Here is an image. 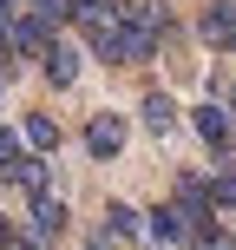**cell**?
<instances>
[{"label":"cell","instance_id":"obj_1","mask_svg":"<svg viewBox=\"0 0 236 250\" xmlns=\"http://www.w3.org/2000/svg\"><path fill=\"white\" fill-rule=\"evenodd\" d=\"M79 26H86L92 53H99V60H112V66H145V60H151L145 40H138V33H131V20H125V7H112V0L86 7V13H79Z\"/></svg>","mask_w":236,"mask_h":250},{"label":"cell","instance_id":"obj_2","mask_svg":"<svg viewBox=\"0 0 236 250\" xmlns=\"http://www.w3.org/2000/svg\"><path fill=\"white\" fill-rule=\"evenodd\" d=\"M190 125H197V138L203 145L217 151V165H236V119H230V105L223 99H210V105H197V112H190Z\"/></svg>","mask_w":236,"mask_h":250},{"label":"cell","instance_id":"obj_3","mask_svg":"<svg viewBox=\"0 0 236 250\" xmlns=\"http://www.w3.org/2000/svg\"><path fill=\"white\" fill-rule=\"evenodd\" d=\"M46 46H53V20L20 0V7H13V40H7V53H33V60H39Z\"/></svg>","mask_w":236,"mask_h":250},{"label":"cell","instance_id":"obj_4","mask_svg":"<svg viewBox=\"0 0 236 250\" xmlns=\"http://www.w3.org/2000/svg\"><path fill=\"white\" fill-rule=\"evenodd\" d=\"M131 237H145V217H138L131 204H112L105 224L92 230V250H112V244H131Z\"/></svg>","mask_w":236,"mask_h":250},{"label":"cell","instance_id":"obj_5","mask_svg":"<svg viewBox=\"0 0 236 250\" xmlns=\"http://www.w3.org/2000/svg\"><path fill=\"white\" fill-rule=\"evenodd\" d=\"M197 33L210 40V46L236 53V0H210V7H203V20H197Z\"/></svg>","mask_w":236,"mask_h":250},{"label":"cell","instance_id":"obj_6","mask_svg":"<svg viewBox=\"0 0 236 250\" xmlns=\"http://www.w3.org/2000/svg\"><path fill=\"white\" fill-rule=\"evenodd\" d=\"M86 151H92V158H118V151H125V119H118V112H92Z\"/></svg>","mask_w":236,"mask_h":250},{"label":"cell","instance_id":"obj_7","mask_svg":"<svg viewBox=\"0 0 236 250\" xmlns=\"http://www.w3.org/2000/svg\"><path fill=\"white\" fill-rule=\"evenodd\" d=\"M59 224H66V204L53 198V191H39V198H33V224H26V237L46 244V237H59Z\"/></svg>","mask_w":236,"mask_h":250},{"label":"cell","instance_id":"obj_8","mask_svg":"<svg viewBox=\"0 0 236 250\" xmlns=\"http://www.w3.org/2000/svg\"><path fill=\"white\" fill-rule=\"evenodd\" d=\"M39 60H46V79H53V86H73V79H79V46H66V40H53Z\"/></svg>","mask_w":236,"mask_h":250},{"label":"cell","instance_id":"obj_9","mask_svg":"<svg viewBox=\"0 0 236 250\" xmlns=\"http://www.w3.org/2000/svg\"><path fill=\"white\" fill-rule=\"evenodd\" d=\"M138 112H145V132H158V138L177 132V105L164 99V92H145V105H138Z\"/></svg>","mask_w":236,"mask_h":250},{"label":"cell","instance_id":"obj_10","mask_svg":"<svg viewBox=\"0 0 236 250\" xmlns=\"http://www.w3.org/2000/svg\"><path fill=\"white\" fill-rule=\"evenodd\" d=\"M7 178H13V185H20V191H33V198H39V191H46V158H33V151H20Z\"/></svg>","mask_w":236,"mask_h":250},{"label":"cell","instance_id":"obj_11","mask_svg":"<svg viewBox=\"0 0 236 250\" xmlns=\"http://www.w3.org/2000/svg\"><path fill=\"white\" fill-rule=\"evenodd\" d=\"M26 145H33V151H53V145H59V125H53L46 112H33V119H26Z\"/></svg>","mask_w":236,"mask_h":250},{"label":"cell","instance_id":"obj_12","mask_svg":"<svg viewBox=\"0 0 236 250\" xmlns=\"http://www.w3.org/2000/svg\"><path fill=\"white\" fill-rule=\"evenodd\" d=\"M210 204H217V211H236V171H230V165L210 178Z\"/></svg>","mask_w":236,"mask_h":250},{"label":"cell","instance_id":"obj_13","mask_svg":"<svg viewBox=\"0 0 236 250\" xmlns=\"http://www.w3.org/2000/svg\"><path fill=\"white\" fill-rule=\"evenodd\" d=\"M13 158H20V145H13V132H0V178L13 171Z\"/></svg>","mask_w":236,"mask_h":250},{"label":"cell","instance_id":"obj_14","mask_svg":"<svg viewBox=\"0 0 236 250\" xmlns=\"http://www.w3.org/2000/svg\"><path fill=\"white\" fill-rule=\"evenodd\" d=\"M7 250H39V237H13V244H7Z\"/></svg>","mask_w":236,"mask_h":250},{"label":"cell","instance_id":"obj_15","mask_svg":"<svg viewBox=\"0 0 236 250\" xmlns=\"http://www.w3.org/2000/svg\"><path fill=\"white\" fill-rule=\"evenodd\" d=\"M7 60H13V53H7V46H0V86H7Z\"/></svg>","mask_w":236,"mask_h":250},{"label":"cell","instance_id":"obj_16","mask_svg":"<svg viewBox=\"0 0 236 250\" xmlns=\"http://www.w3.org/2000/svg\"><path fill=\"white\" fill-rule=\"evenodd\" d=\"M7 244H13V230H7V217H0V250H7Z\"/></svg>","mask_w":236,"mask_h":250},{"label":"cell","instance_id":"obj_17","mask_svg":"<svg viewBox=\"0 0 236 250\" xmlns=\"http://www.w3.org/2000/svg\"><path fill=\"white\" fill-rule=\"evenodd\" d=\"M223 105H230V119H236V86H230V92H223Z\"/></svg>","mask_w":236,"mask_h":250}]
</instances>
